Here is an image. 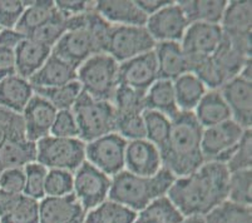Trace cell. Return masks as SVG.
Returning a JSON list of instances; mask_svg holds the SVG:
<instances>
[{
	"label": "cell",
	"instance_id": "obj_1",
	"mask_svg": "<svg viewBox=\"0 0 252 223\" xmlns=\"http://www.w3.org/2000/svg\"><path fill=\"white\" fill-rule=\"evenodd\" d=\"M230 172L219 162H205L197 171L176 178L167 197L183 215L206 216L227 199Z\"/></svg>",
	"mask_w": 252,
	"mask_h": 223
},
{
	"label": "cell",
	"instance_id": "obj_2",
	"mask_svg": "<svg viewBox=\"0 0 252 223\" xmlns=\"http://www.w3.org/2000/svg\"><path fill=\"white\" fill-rule=\"evenodd\" d=\"M68 29L52 53L78 69L92 55L104 53L112 25L95 10L67 18Z\"/></svg>",
	"mask_w": 252,
	"mask_h": 223
},
{
	"label": "cell",
	"instance_id": "obj_3",
	"mask_svg": "<svg viewBox=\"0 0 252 223\" xmlns=\"http://www.w3.org/2000/svg\"><path fill=\"white\" fill-rule=\"evenodd\" d=\"M168 141L161 149L163 168L176 178L197 171L206 162L202 153V127L192 112H180L171 121Z\"/></svg>",
	"mask_w": 252,
	"mask_h": 223
},
{
	"label": "cell",
	"instance_id": "obj_4",
	"mask_svg": "<svg viewBox=\"0 0 252 223\" xmlns=\"http://www.w3.org/2000/svg\"><path fill=\"white\" fill-rule=\"evenodd\" d=\"M176 177L166 168L157 174L142 177L122 171L112 177L109 199L118 202L134 212H139L157 198L167 196Z\"/></svg>",
	"mask_w": 252,
	"mask_h": 223
},
{
	"label": "cell",
	"instance_id": "obj_5",
	"mask_svg": "<svg viewBox=\"0 0 252 223\" xmlns=\"http://www.w3.org/2000/svg\"><path fill=\"white\" fill-rule=\"evenodd\" d=\"M72 112L79 129V139L84 143L116 133L117 113L112 102L99 100L82 92Z\"/></svg>",
	"mask_w": 252,
	"mask_h": 223
},
{
	"label": "cell",
	"instance_id": "obj_6",
	"mask_svg": "<svg viewBox=\"0 0 252 223\" xmlns=\"http://www.w3.org/2000/svg\"><path fill=\"white\" fill-rule=\"evenodd\" d=\"M118 62L107 53L92 55L77 69L82 92L99 100L112 102L118 83Z\"/></svg>",
	"mask_w": 252,
	"mask_h": 223
},
{
	"label": "cell",
	"instance_id": "obj_7",
	"mask_svg": "<svg viewBox=\"0 0 252 223\" xmlns=\"http://www.w3.org/2000/svg\"><path fill=\"white\" fill-rule=\"evenodd\" d=\"M36 162L47 169L74 173L86 162V143L79 138L48 135L36 142Z\"/></svg>",
	"mask_w": 252,
	"mask_h": 223
},
{
	"label": "cell",
	"instance_id": "obj_8",
	"mask_svg": "<svg viewBox=\"0 0 252 223\" xmlns=\"http://www.w3.org/2000/svg\"><path fill=\"white\" fill-rule=\"evenodd\" d=\"M155 47L156 41L146 27L112 25L104 53L118 63H123L144 53L152 52Z\"/></svg>",
	"mask_w": 252,
	"mask_h": 223
},
{
	"label": "cell",
	"instance_id": "obj_9",
	"mask_svg": "<svg viewBox=\"0 0 252 223\" xmlns=\"http://www.w3.org/2000/svg\"><path fill=\"white\" fill-rule=\"evenodd\" d=\"M112 177L86 162L73 173V194L86 212L109 198Z\"/></svg>",
	"mask_w": 252,
	"mask_h": 223
},
{
	"label": "cell",
	"instance_id": "obj_10",
	"mask_svg": "<svg viewBox=\"0 0 252 223\" xmlns=\"http://www.w3.org/2000/svg\"><path fill=\"white\" fill-rule=\"evenodd\" d=\"M127 141L118 133H111L86 143V160L104 174L114 177L125 171Z\"/></svg>",
	"mask_w": 252,
	"mask_h": 223
},
{
	"label": "cell",
	"instance_id": "obj_11",
	"mask_svg": "<svg viewBox=\"0 0 252 223\" xmlns=\"http://www.w3.org/2000/svg\"><path fill=\"white\" fill-rule=\"evenodd\" d=\"M245 130L232 119L203 129L201 144L206 162H219L226 165Z\"/></svg>",
	"mask_w": 252,
	"mask_h": 223
},
{
	"label": "cell",
	"instance_id": "obj_12",
	"mask_svg": "<svg viewBox=\"0 0 252 223\" xmlns=\"http://www.w3.org/2000/svg\"><path fill=\"white\" fill-rule=\"evenodd\" d=\"M189 25L178 4L171 1V4L148 17L146 29L156 41V44L166 41L181 43Z\"/></svg>",
	"mask_w": 252,
	"mask_h": 223
},
{
	"label": "cell",
	"instance_id": "obj_13",
	"mask_svg": "<svg viewBox=\"0 0 252 223\" xmlns=\"http://www.w3.org/2000/svg\"><path fill=\"white\" fill-rule=\"evenodd\" d=\"M222 39L223 32L220 25L193 23L189 25L180 44L189 61L211 57L220 47Z\"/></svg>",
	"mask_w": 252,
	"mask_h": 223
},
{
	"label": "cell",
	"instance_id": "obj_14",
	"mask_svg": "<svg viewBox=\"0 0 252 223\" xmlns=\"http://www.w3.org/2000/svg\"><path fill=\"white\" fill-rule=\"evenodd\" d=\"M158 79L157 61L153 50L119 63L118 83L121 86L146 93Z\"/></svg>",
	"mask_w": 252,
	"mask_h": 223
},
{
	"label": "cell",
	"instance_id": "obj_15",
	"mask_svg": "<svg viewBox=\"0 0 252 223\" xmlns=\"http://www.w3.org/2000/svg\"><path fill=\"white\" fill-rule=\"evenodd\" d=\"M224 102L230 108L232 121L244 129H251L252 126V86L244 78H231L220 88Z\"/></svg>",
	"mask_w": 252,
	"mask_h": 223
},
{
	"label": "cell",
	"instance_id": "obj_16",
	"mask_svg": "<svg viewBox=\"0 0 252 223\" xmlns=\"http://www.w3.org/2000/svg\"><path fill=\"white\" fill-rule=\"evenodd\" d=\"M58 110L43 96L34 94L23 110L22 118L24 122L25 137L32 142H38L50 135Z\"/></svg>",
	"mask_w": 252,
	"mask_h": 223
},
{
	"label": "cell",
	"instance_id": "obj_17",
	"mask_svg": "<svg viewBox=\"0 0 252 223\" xmlns=\"http://www.w3.org/2000/svg\"><path fill=\"white\" fill-rule=\"evenodd\" d=\"M163 168L161 152L147 139L127 142L125 171L142 177L157 174Z\"/></svg>",
	"mask_w": 252,
	"mask_h": 223
},
{
	"label": "cell",
	"instance_id": "obj_18",
	"mask_svg": "<svg viewBox=\"0 0 252 223\" xmlns=\"http://www.w3.org/2000/svg\"><path fill=\"white\" fill-rule=\"evenodd\" d=\"M86 213L73 193L39 201V223H84Z\"/></svg>",
	"mask_w": 252,
	"mask_h": 223
},
{
	"label": "cell",
	"instance_id": "obj_19",
	"mask_svg": "<svg viewBox=\"0 0 252 223\" xmlns=\"http://www.w3.org/2000/svg\"><path fill=\"white\" fill-rule=\"evenodd\" d=\"M94 10L112 25L146 27L148 19L134 0H100Z\"/></svg>",
	"mask_w": 252,
	"mask_h": 223
},
{
	"label": "cell",
	"instance_id": "obj_20",
	"mask_svg": "<svg viewBox=\"0 0 252 223\" xmlns=\"http://www.w3.org/2000/svg\"><path fill=\"white\" fill-rule=\"evenodd\" d=\"M14 54L17 74L29 80L48 61L52 48L34 39L25 38L15 48Z\"/></svg>",
	"mask_w": 252,
	"mask_h": 223
},
{
	"label": "cell",
	"instance_id": "obj_21",
	"mask_svg": "<svg viewBox=\"0 0 252 223\" xmlns=\"http://www.w3.org/2000/svg\"><path fill=\"white\" fill-rule=\"evenodd\" d=\"M158 66V78L166 80H176L189 73V64L180 43H157L153 49Z\"/></svg>",
	"mask_w": 252,
	"mask_h": 223
},
{
	"label": "cell",
	"instance_id": "obj_22",
	"mask_svg": "<svg viewBox=\"0 0 252 223\" xmlns=\"http://www.w3.org/2000/svg\"><path fill=\"white\" fill-rule=\"evenodd\" d=\"M74 80H77V68L52 53L44 65L29 79V82L33 88H53Z\"/></svg>",
	"mask_w": 252,
	"mask_h": 223
},
{
	"label": "cell",
	"instance_id": "obj_23",
	"mask_svg": "<svg viewBox=\"0 0 252 223\" xmlns=\"http://www.w3.org/2000/svg\"><path fill=\"white\" fill-rule=\"evenodd\" d=\"M34 88L28 79L14 74L0 80V107L22 114L34 96Z\"/></svg>",
	"mask_w": 252,
	"mask_h": 223
},
{
	"label": "cell",
	"instance_id": "obj_24",
	"mask_svg": "<svg viewBox=\"0 0 252 223\" xmlns=\"http://www.w3.org/2000/svg\"><path fill=\"white\" fill-rule=\"evenodd\" d=\"M36 162V143L25 135L14 137L0 147V173L6 169H24Z\"/></svg>",
	"mask_w": 252,
	"mask_h": 223
},
{
	"label": "cell",
	"instance_id": "obj_25",
	"mask_svg": "<svg viewBox=\"0 0 252 223\" xmlns=\"http://www.w3.org/2000/svg\"><path fill=\"white\" fill-rule=\"evenodd\" d=\"M193 116L202 129L232 119L230 108L224 102L220 89H210L206 92L201 102L193 110Z\"/></svg>",
	"mask_w": 252,
	"mask_h": 223
},
{
	"label": "cell",
	"instance_id": "obj_26",
	"mask_svg": "<svg viewBox=\"0 0 252 223\" xmlns=\"http://www.w3.org/2000/svg\"><path fill=\"white\" fill-rule=\"evenodd\" d=\"M251 1H230L221 20L222 32L227 36H251Z\"/></svg>",
	"mask_w": 252,
	"mask_h": 223
},
{
	"label": "cell",
	"instance_id": "obj_27",
	"mask_svg": "<svg viewBox=\"0 0 252 223\" xmlns=\"http://www.w3.org/2000/svg\"><path fill=\"white\" fill-rule=\"evenodd\" d=\"M228 1L224 0H185L177 1L178 6L185 14L189 24L206 23V24H221L222 17Z\"/></svg>",
	"mask_w": 252,
	"mask_h": 223
},
{
	"label": "cell",
	"instance_id": "obj_28",
	"mask_svg": "<svg viewBox=\"0 0 252 223\" xmlns=\"http://www.w3.org/2000/svg\"><path fill=\"white\" fill-rule=\"evenodd\" d=\"M144 105L147 110H155L158 113L164 114L169 119L178 116L177 102H176L173 82L166 79H158L157 82L146 92Z\"/></svg>",
	"mask_w": 252,
	"mask_h": 223
},
{
	"label": "cell",
	"instance_id": "obj_29",
	"mask_svg": "<svg viewBox=\"0 0 252 223\" xmlns=\"http://www.w3.org/2000/svg\"><path fill=\"white\" fill-rule=\"evenodd\" d=\"M173 89L180 112L192 113L208 91L200 78L189 72L173 80Z\"/></svg>",
	"mask_w": 252,
	"mask_h": 223
},
{
	"label": "cell",
	"instance_id": "obj_30",
	"mask_svg": "<svg viewBox=\"0 0 252 223\" xmlns=\"http://www.w3.org/2000/svg\"><path fill=\"white\" fill-rule=\"evenodd\" d=\"M24 5L25 10L15 27V31L19 32L25 38H29L36 29L49 22L57 13L56 3L52 0L29 1V3L24 1Z\"/></svg>",
	"mask_w": 252,
	"mask_h": 223
},
{
	"label": "cell",
	"instance_id": "obj_31",
	"mask_svg": "<svg viewBox=\"0 0 252 223\" xmlns=\"http://www.w3.org/2000/svg\"><path fill=\"white\" fill-rule=\"evenodd\" d=\"M183 215L167 196L157 198L137 212L134 223H182Z\"/></svg>",
	"mask_w": 252,
	"mask_h": 223
},
{
	"label": "cell",
	"instance_id": "obj_32",
	"mask_svg": "<svg viewBox=\"0 0 252 223\" xmlns=\"http://www.w3.org/2000/svg\"><path fill=\"white\" fill-rule=\"evenodd\" d=\"M136 216L134 211L108 198L86 213L84 223H134Z\"/></svg>",
	"mask_w": 252,
	"mask_h": 223
},
{
	"label": "cell",
	"instance_id": "obj_33",
	"mask_svg": "<svg viewBox=\"0 0 252 223\" xmlns=\"http://www.w3.org/2000/svg\"><path fill=\"white\" fill-rule=\"evenodd\" d=\"M34 93L47 99L57 110H72L82 93V87L78 80L61 87L53 88H34Z\"/></svg>",
	"mask_w": 252,
	"mask_h": 223
},
{
	"label": "cell",
	"instance_id": "obj_34",
	"mask_svg": "<svg viewBox=\"0 0 252 223\" xmlns=\"http://www.w3.org/2000/svg\"><path fill=\"white\" fill-rule=\"evenodd\" d=\"M143 121L146 126V139L155 144L159 152L167 143L171 133V119L164 114L158 113L155 110H144Z\"/></svg>",
	"mask_w": 252,
	"mask_h": 223
},
{
	"label": "cell",
	"instance_id": "obj_35",
	"mask_svg": "<svg viewBox=\"0 0 252 223\" xmlns=\"http://www.w3.org/2000/svg\"><path fill=\"white\" fill-rule=\"evenodd\" d=\"M144 96H146V93L119 84L112 99V104L116 109L117 116L143 113L146 110Z\"/></svg>",
	"mask_w": 252,
	"mask_h": 223
},
{
	"label": "cell",
	"instance_id": "obj_36",
	"mask_svg": "<svg viewBox=\"0 0 252 223\" xmlns=\"http://www.w3.org/2000/svg\"><path fill=\"white\" fill-rule=\"evenodd\" d=\"M206 223H252L251 207L222 202L205 216Z\"/></svg>",
	"mask_w": 252,
	"mask_h": 223
},
{
	"label": "cell",
	"instance_id": "obj_37",
	"mask_svg": "<svg viewBox=\"0 0 252 223\" xmlns=\"http://www.w3.org/2000/svg\"><path fill=\"white\" fill-rule=\"evenodd\" d=\"M251 169L230 173L227 183V201L240 206L251 207Z\"/></svg>",
	"mask_w": 252,
	"mask_h": 223
},
{
	"label": "cell",
	"instance_id": "obj_38",
	"mask_svg": "<svg viewBox=\"0 0 252 223\" xmlns=\"http://www.w3.org/2000/svg\"><path fill=\"white\" fill-rule=\"evenodd\" d=\"M48 169L38 162H33L24 167L25 188L24 196L35 201H42L45 197V178Z\"/></svg>",
	"mask_w": 252,
	"mask_h": 223
},
{
	"label": "cell",
	"instance_id": "obj_39",
	"mask_svg": "<svg viewBox=\"0 0 252 223\" xmlns=\"http://www.w3.org/2000/svg\"><path fill=\"white\" fill-rule=\"evenodd\" d=\"M67 18L64 17L62 13H59L58 9H57V13L54 14V17L49 22L45 23L43 27L36 29L29 38L40 41V43H44V44L49 45L53 49V47L58 43V40L67 32Z\"/></svg>",
	"mask_w": 252,
	"mask_h": 223
},
{
	"label": "cell",
	"instance_id": "obj_40",
	"mask_svg": "<svg viewBox=\"0 0 252 223\" xmlns=\"http://www.w3.org/2000/svg\"><path fill=\"white\" fill-rule=\"evenodd\" d=\"M0 223H39V201L22 194L13 210Z\"/></svg>",
	"mask_w": 252,
	"mask_h": 223
},
{
	"label": "cell",
	"instance_id": "obj_41",
	"mask_svg": "<svg viewBox=\"0 0 252 223\" xmlns=\"http://www.w3.org/2000/svg\"><path fill=\"white\" fill-rule=\"evenodd\" d=\"M252 132L251 129H246L244 135L236 146L232 156L226 163V168L230 173L238 171L251 169L252 165Z\"/></svg>",
	"mask_w": 252,
	"mask_h": 223
},
{
	"label": "cell",
	"instance_id": "obj_42",
	"mask_svg": "<svg viewBox=\"0 0 252 223\" xmlns=\"http://www.w3.org/2000/svg\"><path fill=\"white\" fill-rule=\"evenodd\" d=\"M142 114L117 116L116 133L125 138L127 142L146 139V126Z\"/></svg>",
	"mask_w": 252,
	"mask_h": 223
},
{
	"label": "cell",
	"instance_id": "obj_43",
	"mask_svg": "<svg viewBox=\"0 0 252 223\" xmlns=\"http://www.w3.org/2000/svg\"><path fill=\"white\" fill-rule=\"evenodd\" d=\"M73 193V173L61 169H48L45 197H62Z\"/></svg>",
	"mask_w": 252,
	"mask_h": 223
},
{
	"label": "cell",
	"instance_id": "obj_44",
	"mask_svg": "<svg viewBox=\"0 0 252 223\" xmlns=\"http://www.w3.org/2000/svg\"><path fill=\"white\" fill-rule=\"evenodd\" d=\"M25 135L22 114L13 113L0 107V147L14 137Z\"/></svg>",
	"mask_w": 252,
	"mask_h": 223
},
{
	"label": "cell",
	"instance_id": "obj_45",
	"mask_svg": "<svg viewBox=\"0 0 252 223\" xmlns=\"http://www.w3.org/2000/svg\"><path fill=\"white\" fill-rule=\"evenodd\" d=\"M50 135L59 138H78L79 129L72 110H59L57 113Z\"/></svg>",
	"mask_w": 252,
	"mask_h": 223
},
{
	"label": "cell",
	"instance_id": "obj_46",
	"mask_svg": "<svg viewBox=\"0 0 252 223\" xmlns=\"http://www.w3.org/2000/svg\"><path fill=\"white\" fill-rule=\"evenodd\" d=\"M24 10V1L0 0V29H15Z\"/></svg>",
	"mask_w": 252,
	"mask_h": 223
},
{
	"label": "cell",
	"instance_id": "obj_47",
	"mask_svg": "<svg viewBox=\"0 0 252 223\" xmlns=\"http://www.w3.org/2000/svg\"><path fill=\"white\" fill-rule=\"evenodd\" d=\"M25 188L24 169H6L0 173V190L13 194H23Z\"/></svg>",
	"mask_w": 252,
	"mask_h": 223
},
{
	"label": "cell",
	"instance_id": "obj_48",
	"mask_svg": "<svg viewBox=\"0 0 252 223\" xmlns=\"http://www.w3.org/2000/svg\"><path fill=\"white\" fill-rule=\"evenodd\" d=\"M56 8L59 13H62L65 18L75 17L79 14L87 13V11L94 10L95 1H79V0H61V1H54Z\"/></svg>",
	"mask_w": 252,
	"mask_h": 223
},
{
	"label": "cell",
	"instance_id": "obj_49",
	"mask_svg": "<svg viewBox=\"0 0 252 223\" xmlns=\"http://www.w3.org/2000/svg\"><path fill=\"white\" fill-rule=\"evenodd\" d=\"M14 74H17L14 50L0 45V80Z\"/></svg>",
	"mask_w": 252,
	"mask_h": 223
},
{
	"label": "cell",
	"instance_id": "obj_50",
	"mask_svg": "<svg viewBox=\"0 0 252 223\" xmlns=\"http://www.w3.org/2000/svg\"><path fill=\"white\" fill-rule=\"evenodd\" d=\"M25 39L24 35L15 29H0V45L14 50Z\"/></svg>",
	"mask_w": 252,
	"mask_h": 223
},
{
	"label": "cell",
	"instance_id": "obj_51",
	"mask_svg": "<svg viewBox=\"0 0 252 223\" xmlns=\"http://www.w3.org/2000/svg\"><path fill=\"white\" fill-rule=\"evenodd\" d=\"M22 196V194H20ZM19 194H13V193L5 192V191L0 190V220L5 217L13 207L17 204L18 199L20 198Z\"/></svg>",
	"mask_w": 252,
	"mask_h": 223
},
{
	"label": "cell",
	"instance_id": "obj_52",
	"mask_svg": "<svg viewBox=\"0 0 252 223\" xmlns=\"http://www.w3.org/2000/svg\"><path fill=\"white\" fill-rule=\"evenodd\" d=\"M136 1L139 8H141V10L147 17H151V15L156 14L161 9H163L164 6L171 4V1H163V0H136Z\"/></svg>",
	"mask_w": 252,
	"mask_h": 223
},
{
	"label": "cell",
	"instance_id": "obj_53",
	"mask_svg": "<svg viewBox=\"0 0 252 223\" xmlns=\"http://www.w3.org/2000/svg\"><path fill=\"white\" fill-rule=\"evenodd\" d=\"M182 223H206L205 216H189L183 217Z\"/></svg>",
	"mask_w": 252,
	"mask_h": 223
}]
</instances>
